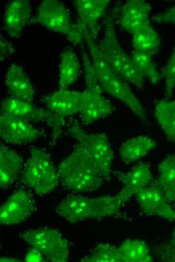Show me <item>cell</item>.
Returning a JSON list of instances; mask_svg holds the SVG:
<instances>
[{
	"label": "cell",
	"instance_id": "obj_1",
	"mask_svg": "<svg viewBox=\"0 0 175 262\" xmlns=\"http://www.w3.org/2000/svg\"><path fill=\"white\" fill-rule=\"evenodd\" d=\"M99 84L102 90L122 102L140 120L148 121L144 106L127 82L117 74L102 56L98 44L89 36L84 37Z\"/></svg>",
	"mask_w": 175,
	"mask_h": 262
},
{
	"label": "cell",
	"instance_id": "obj_2",
	"mask_svg": "<svg viewBox=\"0 0 175 262\" xmlns=\"http://www.w3.org/2000/svg\"><path fill=\"white\" fill-rule=\"evenodd\" d=\"M60 183L74 193L97 190L107 182L96 169L83 148L77 143L57 167Z\"/></svg>",
	"mask_w": 175,
	"mask_h": 262
},
{
	"label": "cell",
	"instance_id": "obj_3",
	"mask_svg": "<svg viewBox=\"0 0 175 262\" xmlns=\"http://www.w3.org/2000/svg\"><path fill=\"white\" fill-rule=\"evenodd\" d=\"M126 203L118 194L95 198L69 196L63 199L54 210L68 222L77 223L116 215Z\"/></svg>",
	"mask_w": 175,
	"mask_h": 262
},
{
	"label": "cell",
	"instance_id": "obj_4",
	"mask_svg": "<svg viewBox=\"0 0 175 262\" xmlns=\"http://www.w3.org/2000/svg\"><path fill=\"white\" fill-rule=\"evenodd\" d=\"M103 26V37L97 43L102 56L112 69L125 81L137 89L143 88L145 79L119 43L113 19L106 18Z\"/></svg>",
	"mask_w": 175,
	"mask_h": 262
},
{
	"label": "cell",
	"instance_id": "obj_5",
	"mask_svg": "<svg viewBox=\"0 0 175 262\" xmlns=\"http://www.w3.org/2000/svg\"><path fill=\"white\" fill-rule=\"evenodd\" d=\"M21 175L24 184L41 196L52 192L60 182L58 169L50 155L36 147L30 150Z\"/></svg>",
	"mask_w": 175,
	"mask_h": 262
},
{
	"label": "cell",
	"instance_id": "obj_6",
	"mask_svg": "<svg viewBox=\"0 0 175 262\" xmlns=\"http://www.w3.org/2000/svg\"><path fill=\"white\" fill-rule=\"evenodd\" d=\"M67 132L84 150L98 172L108 181L111 178L114 153L107 135L86 132L74 119L67 123Z\"/></svg>",
	"mask_w": 175,
	"mask_h": 262
},
{
	"label": "cell",
	"instance_id": "obj_7",
	"mask_svg": "<svg viewBox=\"0 0 175 262\" xmlns=\"http://www.w3.org/2000/svg\"><path fill=\"white\" fill-rule=\"evenodd\" d=\"M80 51L85 89L83 91V104L79 115L82 124L87 126L111 115L114 108L111 102L103 95V90L99 84L90 55L82 47Z\"/></svg>",
	"mask_w": 175,
	"mask_h": 262
},
{
	"label": "cell",
	"instance_id": "obj_8",
	"mask_svg": "<svg viewBox=\"0 0 175 262\" xmlns=\"http://www.w3.org/2000/svg\"><path fill=\"white\" fill-rule=\"evenodd\" d=\"M34 22L65 36L75 45L81 46L84 42L83 31L77 23L72 22L69 10L61 1H41L37 9Z\"/></svg>",
	"mask_w": 175,
	"mask_h": 262
},
{
	"label": "cell",
	"instance_id": "obj_9",
	"mask_svg": "<svg viewBox=\"0 0 175 262\" xmlns=\"http://www.w3.org/2000/svg\"><path fill=\"white\" fill-rule=\"evenodd\" d=\"M19 236L39 250L47 261L66 262L69 258V242L57 229L47 226L31 228L22 231Z\"/></svg>",
	"mask_w": 175,
	"mask_h": 262
},
{
	"label": "cell",
	"instance_id": "obj_10",
	"mask_svg": "<svg viewBox=\"0 0 175 262\" xmlns=\"http://www.w3.org/2000/svg\"><path fill=\"white\" fill-rule=\"evenodd\" d=\"M12 115L30 122H46L52 130V139H59L62 132L64 120L47 109L33 103L9 96L1 103V112Z\"/></svg>",
	"mask_w": 175,
	"mask_h": 262
},
{
	"label": "cell",
	"instance_id": "obj_11",
	"mask_svg": "<svg viewBox=\"0 0 175 262\" xmlns=\"http://www.w3.org/2000/svg\"><path fill=\"white\" fill-rule=\"evenodd\" d=\"M34 197L26 189L15 190L0 208L1 225L9 226L20 224L36 210Z\"/></svg>",
	"mask_w": 175,
	"mask_h": 262
},
{
	"label": "cell",
	"instance_id": "obj_12",
	"mask_svg": "<svg viewBox=\"0 0 175 262\" xmlns=\"http://www.w3.org/2000/svg\"><path fill=\"white\" fill-rule=\"evenodd\" d=\"M135 195L144 214L169 221H175V208L164 194L156 179H153Z\"/></svg>",
	"mask_w": 175,
	"mask_h": 262
},
{
	"label": "cell",
	"instance_id": "obj_13",
	"mask_svg": "<svg viewBox=\"0 0 175 262\" xmlns=\"http://www.w3.org/2000/svg\"><path fill=\"white\" fill-rule=\"evenodd\" d=\"M44 132L21 118L0 113V137L6 144L22 145L37 141Z\"/></svg>",
	"mask_w": 175,
	"mask_h": 262
},
{
	"label": "cell",
	"instance_id": "obj_14",
	"mask_svg": "<svg viewBox=\"0 0 175 262\" xmlns=\"http://www.w3.org/2000/svg\"><path fill=\"white\" fill-rule=\"evenodd\" d=\"M46 108L61 119L79 114L83 104V92L67 89H57L42 97Z\"/></svg>",
	"mask_w": 175,
	"mask_h": 262
},
{
	"label": "cell",
	"instance_id": "obj_15",
	"mask_svg": "<svg viewBox=\"0 0 175 262\" xmlns=\"http://www.w3.org/2000/svg\"><path fill=\"white\" fill-rule=\"evenodd\" d=\"M110 3V0L72 1L78 16L77 23L82 30L84 37L89 36L97 42L99 31V20Z\"/></svg>",
	"mask_w": 175,
	"mask_h": 262
},
{
	"label": "cell",
	"instance_id": "obj_16",
	"mask_svg": "<svg viewBox=\"0 0 175 262\" xmlns=\"http://www.w3.org/2000/svg\"><path fill=\"white\" fill-rule=\"evenodd\" d=\"M151 5L144 0L128 1L122 7L119 25L121 28L133 35L145 26L151 24Z\"/></svg>",
	"mask_w": 175,
	"mask_h": 262
},
{
	"label": "cell",
	"instance_id": "obj_17",
	"mask_svg": "<svg viewBox=\"0 0 175 262\" xmlns=\"http://www.w3.org/2000/svg\"><path fill=\"white\" fill-rule=\"evenodd\" d=\"M31 12L32 5L29 0H13L6 6L4 28L10 37H20L30 21Z\"/></svg>",
	"mask_w": 175,
	"mask_h": 262
},
{
	"label": "cell",
	"instance_id": "obj_18",
	"mask_svg": "<svg viewBox=\"0 0 175 262\" xmlns=\"http://www.w3.org/2000/svg\"><path fill=\"white\" fill-rule=\"evenodd\" d=\"M118 176L122 188L117 194L126 202L153 180L150 165L145 162H138L128 171Z\"/></svg>",
	"mask_w": 175,
	"mask_h": 262
},
{
	"label": "cell",
	"instance_id": "obj_19",
	"mask_svg": "<svg viewBox=\"0 0 175 262\" xmlns=\"http://www.w3.org/2000/svg\"><path fill=\"white\" fill-rule=\"evenodd\" d=\"M5 84L10 96L33 103L35 90L22 67L16 63L8 67Z\"/></svg>",
	"mask_w": 175,
	"mask_h": 262
},
{
	"label": "cell",
	"instance_id": "obj_20",
	"mask_svg": "<svg viewBox=\"0 0 175 262\" xmlns=\"http://www.w3.org/2000/svg\"><path fill=\"white\" fill-rule=\"evenodd\" d=\"M23 159L15 150L5 145H0V187L8 188L14 184L21 175Z\"/></svg>",
	"mask_w": 175,
	"mask_h": 262
},
{
	"label": "cell",
	"instance_id": "obj_21",
	"mask_svg": "<svg viewBox=\"0 0 175 262\" xmlns=\"http://www.w3.org/2000/svg\"><path fill=\"white\" fill-rule=\"evenodd\" d=\"M156 147V143L152 138L139 135L123 143L119 147V154L122 162L129 164L145 156Z\"/></svg>",
	"mask_w": 175,
	"mask_h": 262
},
{
	"label": "cell",
	"instance_id": "obj_22",
	"mask_svg": "<svg viewBox=\"0 0 175 262\" xmlns=\"http://www.w3.org/2000/svg\"><path fill=\"white\" fill-rule=\"evenodd\" d=\"M80 63L72 48L68 46L60 54L58 89H67L76 82L79 75Z\"/></svg>",
	"mask_w": 175,
	"mask_h": 262
},
{
	"label": "cell",
	"instance_id": "obj_23",
	"mask_svg": "<svg viewBox=\"0 0 175 262\" xmlns=\"http://www.w3.org/2000/svg\"><path fill=\"white\" fill-rule=\"evenodd\" d=\"M154 116L167 139L175 143V98H165L156 102Z\"/></svg>",
	"mask_w": 175,
	"mask_h": 262
},
{
	"label": "cell",
	"instance_id": "obj_24",
	"mask_svg": "<svg viewBox=\"0 0 175 262\" xmlns=\"http://www.w3.org/2000/svg\"><path fill=\"white\" fill-rule=\"evenodd\" d=\"M156 179L167 200L175 203V154L165 157L158 166Z\"/></svg>",
	"mask_w": 175,
	"mask_h": 262
},
{
	"label": "cell",
	"instance_id": "obj_25",
	"mask_svg": "<svg viewBox=\"0 0 175 262\" xmlns=\"http://www.w3.org/2000/svg\"><path fill=\"white\" fill-rule=\"evenodd\" d=\"M132 36L134 49L148 53L152 56L158 52L160 38L151 24L145 26Z\"/></svg>",
	"mask_w": 175,
	"mask_h": 262
},
{
	"label": "cell",
	"instance_id": "obj_26",
	"mask_svg": "<svg viewBox=\"0 0 175 262\" xmlns=\"http://www.w3.org/2000/svg\"><path fill=\"white\" fill-rule=\"evenodd\" d=\"M125 262H150L153 260L146 243L139 239L129 238L118 246Z\"/></svg>",
	"mask_w": 175,
	"mask_h": 262
},
{
	"label": "cell",
	"instance_id": "obj_27",
	"mask_svg": "<svg viewBox=\"0 0 175 262\" xmlns=\"http://www.w3.org/2000/svg\"><path fill=\"white\" fill-rule=\"evenodd\" d=\"M131 57L139 72L153 85H156L161 79V74L150 54L134 49Z\"/></svg>",
	"mask_w": 175,
	"mask_h": 262
},
{
	"label": "cell",
	"instance_id": "obj_28",
	"mask_svg": "<svg viewBox=\"0 0 175 262\" xmlns=\"http://www.w3.org/2000/svg\"><path fill=\"white\" fill-rule=\"evenodd\" d=\"M87 262H125L118 247L109 243H100L81 259Z\"/></svg>",
	"mask_w": 175,
	"mask_h": 262
},
{
	"label": "cell",
	"instance_id": "obj_29",
	"mask_svg": "<svg viewBox=\"0 0 175 262\" xmlns=\"http://www.w3.org/2000/svg\"><path fill=\"white\" fill-rule=\"evenodd\" d=\"M160 74L164 82L165 98H170L175 88V46Z\"/></svg>",
	"mask_w": 175,
	"mask_h": 262
},
{
	"label": "cell",
	"instance_id": "obj_30",
	"mask_svg": "<svg viewBox=\"0 0 175 262\" xmlns=\"http://www.w3.org/2000/svg\"><path fill=\"white\" fill-rule=\"evenodd\" d=\"M152 19L157 24L175 25V5L154 15Z\"/></svg>",
	"mask_w": 175,
	"mask_h": 262
},
{
	"label": "cell",
	"instance_id": "obj_31",
	"mask_svg": "<svg viewBox=\"0 0 175 262\" xmlns=\"http://www.w3.org/2000/svg\"><path fill=\"white\" fill-rule=\"evenodd\" d=\"M25 260L29 262H41L47 261L46 259L38 249L35 247L30 248L27 252Z\"/></svg>",
	"mask_w": 175,
	"mask_h": 262
},
{
	"label": "cell",
	"instance_id": "obj_32",
	"mask_svg": "<svg viewBox=\"0 0 175 262\" xmlns=\"http://www.w3.org/2000/svg\"><path fill=\"white\" fill-rule=\"evenodd\" d=\"M5 40L1 39V53L7 51V56L11 55V52L14 50V48Z\"/></svg>",
	"mask_w": 175,
	"mask_h": 262
},
{
	"label": "cell",
	"instance_id": "obj_33",
	"mask_svg": "<svg viewBox=\"0 0 175 262\" xmlns=\"http://www.w3.org/2000/svg\"><path fill=\"white\" fill-rule=\"evenodd\" d=\"M1 261H20V259L12 257L2 256L0 258Z\"/></svg>",
	"mask_w": 175,
	"mask_h": 262
},
{
	"label": "cell",
	"instance_id": "obj_34",
	"mask_svg": "<svg viewBox=\"0 0 175 262\" xmlns=\"http://www.w3.org/2000/svg\"><path fill=\"white\" fill-rule=\"evenodd\" d=\"M172 240L174 245H175V227L174 228L172 233Z\"/></svg>",
	"mask_w": 175,
	"mask_h": 262
}]
</instances>
